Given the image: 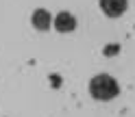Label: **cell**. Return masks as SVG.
<instances>
[{"label": "cell", "mask_w": 135, "mask_h": 117, "mask_svg": "<svg viewBox=\"0 0 135 117\" xmlns=\"http://www.w3.org/2000/svg\"><path fill=\"white\" fill-rule=\"evenodd\" d=\"M31 24L35 26L37 30H48L50 24H52V18H50V13L46 9H35L31 15Z\"/></svg>", "instance_id": "4"}, {"label": "cell", "mask_w": 135, "mask_h": 117, "mask_svg": "<svg viewBox=\"0 0 135 117\" xmlns=\"http://www.w3.org/2000/svg\"><path fill=\"white\" fill-rule=\"evenodd\" d=\"M118 52H120V46L118 44H109L105 48V56H111V54H118Z\"/></svg>", "instance_id": "5"}, {"label": "cell", "mask_w": 135, "mask_h": 117, "mask_svg": "<svg viewBox=\"0 0 135 117\" xmlns=\"http://www.w3.org/2000/svg\"><path fill=\"white\" fill-rule=\"evenodd\" d=\"M126 7H129L126 0H100V9H103V13L109 15V18H120L126 11Z\"/></svg>", "instance_id": "2"}, {"label": "cell", "mask_w": 135, "mask_h": 117, "mask_svg": "<svg viewBox=\"0 0 135 117\" xmlns=\"http://www.w3.org/2000/svg\"><path fill=\"white\" fill-rule=\"evenodd\" d=\"M50 80H52V85H55V87H59V85H61V82H59L61 78H59V76H50Z\"/></svg>", "instance_id": "6"}, {"label": "cell", "mask_w": 135, "mask_h": 117, "mask_svg": "<svg viewBox=\"0 0 135 117\" xmlns=\"http://www.w3.org/2000/svg\"><path fill=\"white\" fill-rule=\"evenodd\" d=\"M118 93H120V85H118V80L113 76H109V74H96V76L89 80V95L94 100L107 102V100H113Z\"/></svg>", "instance_id": "1"}, {"label": "cell", "mask_w": 135, "mask_h": 117, "mask_svg": "<svg viewBox=\"0 0 135 117\" xmlns=\"http://www.w3.org/2000/svg\"><path fill=\"white\" fill-rule=\"evenodd\" d=\"M55 28H57L59 33H72L74 28H76V18H74L70 11L57 13V18H55Z\"/></svg>", "instance_id": "3"}]
</instances>
